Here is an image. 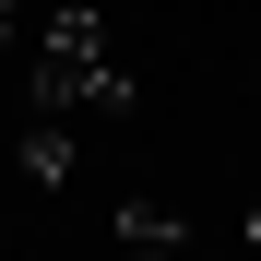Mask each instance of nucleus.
I'll list each match as a JSON object with an SVG mask.
<instances>
[{"instance_id": "obj_1", "label": "nucleus", "mask_w": 261, "mask_h": 261, "mask_svg": "<svg viewBox=\"0 0 261 261\" xmlns=\"http://www.w3.org/2000/svg\"><path fill=\"white\" fill-rule=\"evenodd\" d=\"M36 107H130V71L107 48V24H95V0H60L48 36H36Z\"/></svg>"}, {"instance_id": "obj_2", "label": "nucleus", "mask_w": 261, "mask_h": 261, "mask_svg": "<svg viewBox=\"0 0 261 261\" xmlns=\"http://www.w3.org/2000/svg\"><path fill=\"white\" fill-rule=\"evenodd\" d=\"M119 261H190V226H178L166 202H130V214H119Z\"/></svg>"}, {"instance_id": "obj_3", "label": "nucleus", "mask_w": 261, "mask_h": 261, "mask_svg": "<svg viewBox=\"0 0 261 261\" xmlns=\"http://www.w3.org/2000/svg\"><path fill=\"white\" fill-rule=\"evenodd\" d=\"M12 154H24V178H36V190H60V178H71V119H60V107H36Z\"/></svg>"}, {"instance_id": "obj_4", "label": "nucleus", "mask_w": 261, "mask_h": 261, "mask_svg": "<svg viewBox=\"0 0 261 261\" xmlns=\"http://www.w3.org/2000/svg\"><path fill=\"white\" fill-rule=\"evenodd\" d=\"M238 238H249V261H261V202H249V226H238Z\"/></svg>"}, {"instance_id": "obj_5", "label": "nucleus", "mask_w": 261, "mask_h": 261, "mask_svg": "<svg viewBox=\"0 0 261 261\" xmlns=\"http://www.w3.org/2000/svg\"><path fill=\"white\" fill-rule=\"evenodd\" d=\"M12 12H24V0H0V36H12Z\"/></svg>"}]
</instances>
